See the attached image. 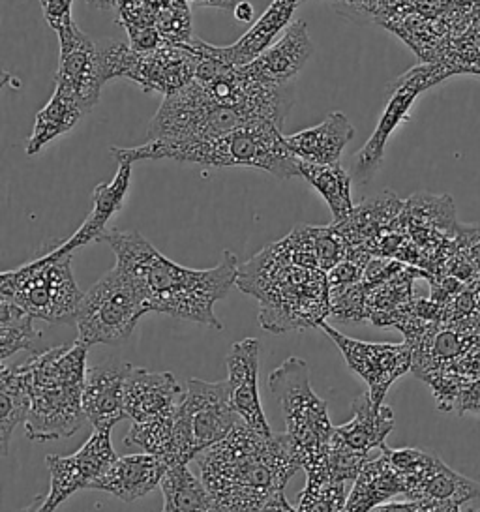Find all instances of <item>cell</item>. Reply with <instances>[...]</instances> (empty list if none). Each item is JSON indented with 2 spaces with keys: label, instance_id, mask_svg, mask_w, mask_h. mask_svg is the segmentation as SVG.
I'll use <instances>...</instances> for the list:
<instances>
[{
  "label": "cell",
  "instance_id": "cell-16",
  "mask_svg": "<svg viewBox=\"0 0 480 512\" xmlns=\"http://www.w3.org/2000/svg\"><path fill=\"white\" fill-rule=\"evenodd\" d=\"M259 353L261 344L257 338H244L233 344L227 359V385L231 392V402L240 421L254 428L255 432L269 436L272 434L269 421L259 398Z\"/></svg>",
  "mask_w": 480,
  "mask_h": 512
},
{
  "label": "cell",
  "instance_id": "cell-8",
  "mask_svg": "<svg viewBox=\"0 0 480 512\" xmlns=\"http://www.w3.org/2000/svg\"><path fill=\"white\" fill-rule=\"evenodd\" d=\"M149 306L120 267H113L83 295L75 325L85 346H120L134 332Z\"/></svg>",
  "mask_w": 480,
  "mask_h": 512
},
{
  "label": "cell",
  "instance_id": "cell-19",
  "mask_svg": "<svg viewBox=\"0 0 480 512\" xmlns=\"http://www.w3.org/2000/svg\"><path fill=\"white\" fill-rule=\"evenodd\" d=\"M184 394L173 374L132 366L126 379V419L132 424L164 419L180 406Z\"/></svg>",
  "mask_w": 480,
  "mask_h": 512
},
{
  "label": "cell",
  "instance_id": "cell-22",
  "mask_svg": "<svg viewBox=\"0 0 480 512\" xmlns=\"http://www.w3.org/2000/svg\"><path fill=\"white\" fill-rule=\"evenodd\" d=\"M132 166H134L132 162H119L115 177L94 188L89 216L68 241L62 242L59 248H55V252H59L60 256L75 254L90 242L104 241L105 227L109 224V220L124 207V201L128 197L130 182H132Z\"/></svg>",
  "mask_w": 480,
  "mask_h": 512
},
{
  "label": "cell",
  "instance_id": "cell-28",
  "mask_svg": "<svg viewBox=\"0 0 480 512\" xmlns=\"http://www.w3.org/2000/svg\"><path fill=\"white\" fill-rule=\"evenodd\" d=\"M32 392L30 376L25 362L17 366H2L0 370V447L8 454L12 434L17 426L27 424Z\"/></svg>",
  "mask_w": 480,
  "mask_h": 512
},
{
  "label": "cell",
  "instance_id": "cell-46",
  "mask_svg": "<svg viewBox=\"0 0 480 512\" xmlns=\"http://www.w3.org/2000/svg\"><path fill=\"white\" fill-rule=\"evenodd\" d=\"M480 512V511H479Z\"/></svg>",
  "mask_w": 480,
  "mask_h": 512
},
{
  "label": "cell",
  "instance_id": "cell-23",
  "mask_svg": "<svg viewBox=\"0 0 480 512\" xmlns=\"http://www.w3.org/2000/svg\"><path fill=\"white\" fill-rule=\"evenodd\" d=\"M297 6L299 0H272L267 12L233 46L214 47L205 44V49L212 57L231 66H246L259 59L280 38V34H284L285 29L291 25V17Z\"/></svg>",
  "mask_w": 480,
  "mask_h": 512
},
{
  "label": "cell",
  "instance_id": "cell-14",
  "mask_svg": "<svg viewBox=\"0 0 480 512\" xmlns=\"http://www.w3.org/2000/svg\"><path fill=\"white\" fill-rule=\"evenodd\" d=\"M57 34L60 46L59 72L55 77L57 89L72 94L85 113H90L107 83L100 46L92 42L75 21Z\"/></svg>",
  "mask_w": 480,
  "mask_h": 512
},
{
  "label": "cell",
  "instance_id": "cell-9",
  "mask_svg": "<svg viewBox=\"0 0 480 512\" xmlns=\"http://www.w3.org/2000/svg\"><path fill=\"white\" fill-rule=\"evenodd\" d=\"M105 81L128 77L145 92H160L165 98L182 91L195 79L199 55L190 44L164 46L137 51L128 44L109 40L100 46Z\"/></svg>",
  "mask_w": 480,
  "mask_h": 512
},
{
  "label": "cell",
  "instance_id": "cell-1",
  "mask_svg": "<svg viewBox=\"0 0 480 512\" xmlns=\"http://www.w3.org/2000/svg\"><path fill=\"white\" fill-rule=\"evenodd\" d=\"M104 241L150 312L222 329L214 304L237 286L239 278V261L231 252H224L212 269H188L167 259L139 231H109Z\"/></svg>",
  "mask_w": 480,
  "mask_h": 512
},
{
  "label": "cell",
  "instance_id": "cell-34",
  "mask_svg": "<svg viewBox=\"0 0 480 512\" xmlns=\"http://www.w3.org/2000/svg\"><path fill=\"white\" fill-rule=\"evenodd\" d=\"M345 503V482L306 479V486L300 492L297 512H344Z\"/></svg>",
  "mask_w": 480,
  "mask_h": 512
},
{
  "label": "cell",
  "instance_id": "cell-13",
  "mask_svg": "<svg viewBox=\"0 0 480 512\" xmlns=\"http://www.w3.org/2000/svg\"><path fill=\"white\" fill-rule=\"evenodd\" d=\"M321 329L329 334L330 340L342 351L347 366L366 381L368 392L375 404H383L387 392L400 377L413 366V351L407 342L404 344H377L349 338L329 323Z\"/></svg>",
  "mask_w": 480,
  "mask_h": 512
},
{
  "label": "cell",
  "instance_id": "cell-36",
  "mask_svg": "<svg viewBox=\"0 0 480 512\" xmlns=\"http://www.w3.org/2000/svg\"><path fill=\"white\" fill-rule=\"evenodd\" d=\"M456 254L467 261L480 282V226H458Z\"/></svg>",
  "mask_w": 480,
  "mask_h": 512
},
{
  "label": "cell",
  "instance_id": "cell-29",
  "mask_svg": "<svg viewBox=\"0 0 480 512\" xmlns=\"http://www.w3.org/2000/svg\"><path fill=\"white\" fill-rule=\"evenodd\" d=\"M85 115V109L79 106L72 94L55 87L51 100L36 115L27 143V156L38 154L47 143L68 134Z\"/></svg>",
  "mask_w": 480,
  "mask_h": 512
},
{
  "label": "cell",
  "instance_id": "cell-15",
  "mask_svg": "<svg viewBox=\"0 0 480 512\" xmlns=\"http://www.w3.org/2000/svg\"><path fill=\"white\" fill-rule=\"evenodd\" d=\"M182 406L186 409L199 454L229 436L240 422L231 402L227 379L214 383L195 377L188 379Z\"/></svg>",
  "mask_w": 480,
  "mask_h": 512
},
{
  "label": "cell",
  "instance_id": "cell-42",
  "mask_svg": "<svg viewBox=\"0 0 480 512\" xmlns=\"http://www.w3.org/2000/svg\"><path fill=\"white\" fill-rule=\"evenodd\" d=\"M233 12H235V17H237L239 21H252V17H254V8H252V4L246 2V0H240L239 4H237V8H235Z\"/></svg>",
  "mask_w": 480,
  "mask_h": 512
},
{
  "label": "cell",
  "instance_id": "cell-41",
  "mask_svg": "<svg viewBox=\"0 0 480 512\" xmlns=\"http://www.w3.org/2000/svg\"><path fill=\"white\" fill-rule=\"evenodd\" d=\"M197 6H214V8H224V10H235L240 0H186Z\"/></svg>",
  "mask_w": 480,
  "mask_h": 512
},
{
  "label": "cell",
  "instance_id": "cell-7",
  "mask_svg": "<svg viewBox=\"0 0 480 512\" xmlns=\"http://www.w3.org/2000/svg\"><path fill=\"white\" fill-rule=\"evenodd\" d=\"M72 257L53 250L14 271L2 272L0 297L51 325H74L85 293L75 282Z\"/></svg>",
  "mask_w": 480,
  "mask_h": 512
},
{
  "label": "cell",
  "instance_id": "cell-4",
  "mask_svg": "<svg viewBox=\"0 0 480 512\" xmlns=\"http://www.w3.org/2000/svg\"><path fill=\"white\" fill-rule=\"evenodd\" d=\"M111 154L117 162L173 160L210 167H257L276 179L300 177L299 158L285 145L282 128L272 122H255L229 134L194 139H149L145 145Z\"/></svg>",
  "mask_w": 480,
  "mask_h": 512
},
{
  "label": "cell",
  "instance_id": "cell-3",
  "mask_svg": "<svg viewBox=\"0 0 480 512\" xmlns=\"http://www.w3.org/2000/svg\"><path fill=\"white\" fill-rule=\"evenodd\" d=\"M237 286L259 301L261 327L274 334L321 327L332 316L327 272L295 265L280 242L240 265Z\"/></svg>",
  "mask_w": 480,
  "mask_h": 512
},
{
  "label": "cell",
  "instance_id": "cell-20",
  "mask_svg": "<svg viewBox=\"0 0 480 512\" xmlns=\"http://www.w3.org/2000/svg\"><path fill=\"white\" fill-rule=\"evenodd\" d=\"M351 409L353 419L334 428L330 445L370 460L375 449L385 447V439L394 430V413L385 404H375L370 392L355 398Z\"/></svg>",
  "mask_w": 480,
  "mask_h": 512
},
{
  "label": "cell",
  "instance_id": "cell-10",
  "mask_svg": "<svg viewBox=\"0 0 480 512\" xmlns=\"http://www.w3.org/2000/svg\"><path fill=\"white\" fill-rule=\"evenodd\" d=\"M248 124L255 122L244 111L225 106L203 81L194 79L182 91L165 98L150 121L149 139L222 136Z\"/></svg>",
  "mask_w": 480,
  "mask_h": 512
},
{
  "label": "cell",
  "instance_id": "cell-21",
  "mask_svg": "<svg viewBox=\"0 0 480 512\" xmlns=\"http://www.w3.org/2000/svg\"><path fill=\"white\" fill-rule=\"evenodd\" d=\"M171 464L154 454L117 456L104 475L92 484L90 490H102L119 497L124 503H134L162 486Z\"/></svg>",
  "mask_w": 480,
  "mask_h": 512
},
{
  "label": "cell",
  "instance_id": "cell-37",
  "mask_svg": "<svg viewBox=\"0 0 480 512\" xmlns=\"http://www.w3.org/2000/svg\"><path fill=\"white\" fill-rule=\"evenodd\" d=\"M72 4L74 0H42L45 21L55 32L62 31L66 25H70L72 19Z\"/></svg>",
  "mask_w": 480,
  "mask_h": 512
},
{
  "label": "cell",
  "instance_id": "cell-17",
  "mask_svg": "<svg viewBox=\"0 0 480 512\" xmlns=\"http://www.w3.org/2000/svg\"><path fill=\"white\" fill-rule=\"evenodd\" d=\"M128 362H105L89 366L83 387V411L94 430H111L126 419Z\"/></svg>",
  "mask_w": 480,
  "mask_h": 512
},
{
  "label": "cell",
  "instance_id": "cell-30",
  "mask_svg": "<svg viewBox=\"0 0 480 512\" xmlns=\"http://www.w3.org/2000/svg\"><path fill=\"white\" fill-rule=\"evenodd\" d=\"M299 169L300 177L310 182L319 192V196L327 201L334 224L344 222L355 209L353 197H351L353 177L340 164L319 166V164L299 162Z\"/></svg>",
  "mask_w": 480,
  "mask_h": 512
},
{
  "label": "cell",
  "instance_id": "cell-11",
  "mask_svg": "<svg viewBox=\"0 0 480 512\" xmlns=\"http://www.w3.org/2000/svg\"><path fill=\"white\" fill-rule=\"evenodd\" d=\"M452 74H456V68L447 66V64H422V66L409 70L407 74L396 79L390 85L392 94H390V100L387 102L381 119L375 126L374 134L366 141L362 151L355 156L353 177L357 181H368L377 171V167L381 166L387 141L392 136V132L402 122L407 121L409 109L415 104L420 92L435 87L437 83H441L443 79H447Z\"/></svg>",
  "mask_w": 480,
  "mask_h": 512
},
{
  "label": "cell",
  "instance_id": "cell-33",
  "mask_svg": "<svg viewBox=\"0 0 480 512\" xmlns=\"http://www.w3.org/2000/svg\"><path fill=\"white\" fill-rule=\"evenodd\" d=\"M34 317L15 302L0 297V359L6 361L17 351H34L42 332L34 329Z\"/></svg>",
  "mask_w": 480,
  "mask_h": 512
},
{
  "label": "cell",
  "instance_id": "cell-26",
  "mask_svg": "<svg viewBox=\"0 0 480 512\" xmlns=\"http://www.w3.org/2000/svg\"><path fill=\"white\" fill-rule=\"evenodd\" d=\"M404 207V201H400L390 190H385L379 196L362 201L344 222L334 226L344 235L349 250L359 248L368 252V246L398 220Z\"/></svg>",
  "mask_w": 480,
  "mask_h": 512
},
{
  "label": "cell",
  "instance_id": "cell-27",
  "mask_svg": "<svg viewBox=\"0 0 480 512\" xmlns=\"http://www.w3.org/2000/svg\"><path fill=\"white\" fill-rule=\"evenodd\" d=\"M398 494H404V479L387 454L381 451L379 456H372L366 462L359 477L353 481L344 512H372Z\"/></svg>",
  "mask_w": 480,
  "mask_h": 512
},
{
  "label": "cell",
  "instance_id": "cell-24",
  "mask_svg": "<svg viewBox=\"0 0 480 512\" xmlns=\"http://www.w3.org/2000/svg\"><path fill=\"white\" fill-rule=\"evenodd\" d=\"M355 137V128L342 111H332L317 126L285 136V145L300 162L308 164H340L345 147Z\"/></svg>",
  "mask_w": 480,
  "mask_h": 512
},
{
  "label": "cell",
  "instance_id": "cell-5",
  "mask_svg": "<svg viewBox=\"0 0 480 512\" xmlns=\"http://www.w3.org/2000/svg\"><path fill=\"white\" fill-rule=\"evenodd\" d=\"M32 407L25 434L30 441H57L74 436L85 424L83 387L87 377V346L51 347L25 361Z\"/></svg>",
  "mask_w": 480,
  "mask_h": 512
},
{
  "label": "cell",
  "instance_id": "cell-39",
  "mask_svg": "<svg viewBox=\"0 0 480 512\" xmlns=\"http://www.w3.org/2000/svg\"><path fill=\"white\" fill-rule=\"evenodd\" d=\"M372 512H420V501H404V503H383Z\"/></svg>",
  "mask_w": 480,
  "mask_h": 512
},
{
  "label": "cell",
  "instance_id": "cell-45",
  "mask_svg": "<svg viewBox=\"0 0 480 512\" xmlns=\"http://www.w3.org/2000/svg\"><path fill=\"white\" fill-rule=\"evenodd\" d=\"M34 512H36V511H34Z\"/></svg>",
  "mask_w": 480,
  "mask_h": 512
},
{
  "label": "cell",
  "instance_id": "cell-43",
  "mask_svg": "<svg viewBox=\"0 0 480 512\" xmlns=\"http://www.w3.org/2000/svg\"><path fill=\"white\" fill-rule=\"evenodd\" d=\"M300 2H306V0H299ZM349 8L353 10H359V12H372L374 10L375 2L377 0H345Z\"/></svg>",
  "mask_w": 480,
  "mask_h": 512
},
{
  "label": "cell",
  "instance_id": "cell-6",
  "mask_svg": "<svg viewBox=\"0 0 480 512\" xmlns=\"http://www.w3.org/2000/svg\"><path fill=\"white\" fill-rule=\"evenodd\" d=\"M269 389L280 402L285 434L291 439L300 469L306 479H329L327 458L334 426L327 404L315 394L310 368L299 357H289L269 376Z\"/></svg>",
  "mask_w": 480,
  "mask_h": 512
},
{
  "label": "cell",
  "instance_id": "cell-31",
  "mask_svg": "<svg viewBox=\"0 0 480 512\" xmlns=\"http://www.w3.org/2000/svg\"><path fill=\"white\" fill-rule=\"evenodd\" d=\"M160 488L164 496L162 512H216L205 482L195 477L188 466L171 467Z\"/></svg>",
  "mask_w": 480,
  "mask_h": 512
},
{
  "label": "cell",
  "instance_id": "cell-12",
  "mask_svg": "<svg viewBox=\"0 0 480 512\" xmlns=\"http://www.w3.org/2000/svg\"><path fill=\"white\" fill-rule=\"evenodd\" d=\"M115 460L117 454L111 445V430H94L85 445L70 456L49 454L45 464L51 475V486L38 511L55 512L75 492L92 488Z\"/></svg>",
  "mask_w": 480,
  "mask_h": 512
},
{
  "label": "cell",
  "instance_id": "cell-38",
  "mask_svg": "<svg viewBox=\"0 0 480 512\" xmlns=\"http://www.w3.org/2000/svg\"><path fill=\"white\" fill-rule=\"evenodd\" d=\"M460 415L464 413H480V379H475L465 385L464 391L460 392L456 407Z\"/></svg>",
  "mask_w": 480,
  "mask_h": 512
},
{
  "label": "cell",
  "instance_id": "cell-2",
  "mask_svg": "<svg viewBox=\"0 0 480 512\" xmlns=\"http://www.w3.org/2000/svg\"><path fill=\"white\" fill-rule=\"evenodd\" d=\"M197 462L216 512H263L300 469L287 434L265 436L242 421Z\"/></svg>",
  "mask_w": 480,
  "mask_h": 512
},
{
  "label": "cell",
  "instance_id": "cell-25",
  "mask_svg": "<svg viewBox=\"0 0 480 512\" xmlns=\"http://www.w3.org/2000/svg\"><path fill=\"white\" fill-rule=\"evenodd\" d=\"M404 496L411 501H437L462 507L473 499H479L480 482L452 471L432 454L430 462L405 481Z\"/></svg>",
  "mask_w": 480,
  "mask_h": 512
},
{
  "label": "cell",
  "instance_id": "cell-44",
  "mask_svg": "<svg viewBox=\"0 0 480 512\" xmlns=\"http://www.w3.org/2000/svg\"><path fill=\"white\" fill-rule=\"evenodd\" d=\"M473 72H475V74H479L480 76V70H473Z\"/></svg>",
  "mask_w": 480,
  "mask_h": 512
},
{
  "label": "cell",
  "instance_id": "cell-32",
  "mask_svg": "<svg viewBox=\"0 0 480 512\" xmlns=\"http://www.w3.org/2000/svg\"><path fill=\"white\" fill-rule=\"evenodd\" d=\"M177 411V409H175ZM175 411L158 421L132 424L124 437L126 447H139L147 454L165 458L171 467L179 466Z\"/></svg>",
  "mask_w": 480,
  "mask_h": 512
},
{
  "label": "cell",
  "instance_id": "cell-35",
  "mask_svg": "<svg viewBox=\"0 0 480 512\" xmlns=\"http://www.w3.org/2000/svg\"><path fill=\"white\" fill-rule=\"evenodd\" d=\"M315 252H317V261L319 269L323 272H329L342 263L349 256V244L344 239V235L338 231V227H314Z\"/></svg>",
  "mask_w": 480,
  "mask_h": 512
},
{
  "label": "cell",
  "instance_id": "cell-40",
  "mask_svg": "<svg viewBox=\"0 0 480 512\" xmlns=\"http://www.w3.org/2000/svg\"><path fill=\"white\" fill-rule=\"evenodd\" d=\"M263 512H297V509L287 501L285 492H278L276 496L269 499V503L265 505Z\"/></svg>",
  "mask_w": 480,
  "mask_h": 512
},
{
  "label": "cell",
  "instance_id": "cell-18",
  "mask_svg": "<svg viewBox=\"0 0 480 512\" xmlns=\"http://www.w3.org/2000/svg\"><path fill=\"white\" fill-rule=\"evenodd\" d=\"M314 53L306 21L291 23L284 34L254 62L242 66L248 76L272 87H291Z\"/></svg>",
  "mask_w": 480,
  "mask_h": 512
}]
</instances>
